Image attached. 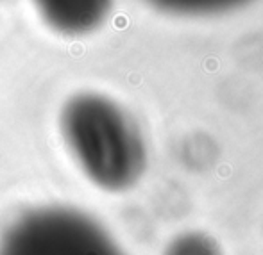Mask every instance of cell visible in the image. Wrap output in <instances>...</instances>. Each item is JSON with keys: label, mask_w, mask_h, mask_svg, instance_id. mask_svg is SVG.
Here are the masks:
<instances>
[{"label": "cell", "mask_w": 263, "mask_h": 255, "mask_svg": "<svg viewBox=\"0 0 263 255\" xmlns=\"http://www.w3.org/2000/svg\"><path fill=\"white\" fill-rule=\"evenodd\" d=\"M59 129L81 172L101 189L120 193L142 179L147 164L142 132L111 98L72 97L61 109Z\"/></svg>", "instance_id": "6da1fadb"}, {"label": "cell", "mask_w": 263, "mask_h": 255, "mask_svg": "<svg viewBox=\"0 0 263 255\" xmlns=\"http://www.w3.org/2000/svg\"><path fill=\"white\" fill-rule=\"evenodd\" d=\"M0 255H125L99 221L79 209L24 210L4 227Z\"/></svg>", "instance_id": "7a4b0ae2"}, {"label": "cell", "mask_w": 263, "mask_h": 255, "mask_svg": "<svg viewBox=\"0 0 263 255\" xmlns=\"http://www.w3.org/2000/svg\"><path fill=\"white\" fill-rule=\"evenodd\" d=\"M52 31L65 36H84L106 22L113 0H32Z\"/></svg>", "instance_id": "3957f363"}, {"label": "cell", "mask_w": 263, "mask_h": 255, "mask_svg": "<svg viewBox=\"0 0 263 255\" xmlns=\"http://www.w3.org/2000/svg\"><path fill=\"white\" fill-rule=\"evenodd\" d=\"M158 9L176 14H211L240 7L249 0H149Z\"/></svg>", "instance_id": "277c9868"}, {"label": "cell", "mask_w": 263, "mask_h": 255, "mask_svg": "<svg viewBox=\"0 0 263 255\" xmlns=\"http://www.w3.org/2000/svg\"><path fill=\"white\" fill-rule=\"evenodd\" d=\"M165 255H218V252L210 243V239L192 234L174 241Z\"/></svg>", "instance_id": "5b68a950"}]
</instances>
